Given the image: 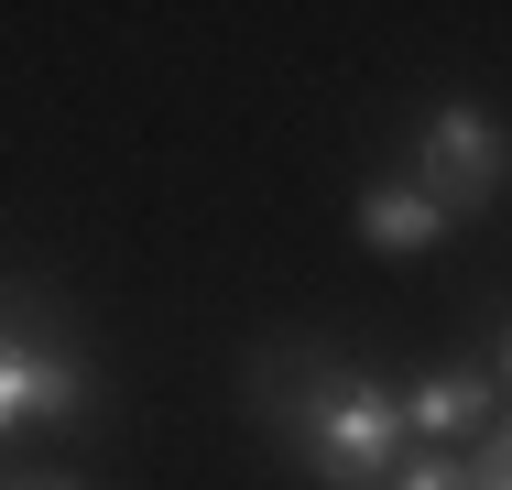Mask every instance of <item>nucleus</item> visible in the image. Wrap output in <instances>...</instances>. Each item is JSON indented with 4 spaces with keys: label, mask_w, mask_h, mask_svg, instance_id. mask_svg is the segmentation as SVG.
Wrapping results in <instances>:
<instances>
[{
    "label": "nucleus",
    "mask_w": 512,
    "mask_h": 490,
    "mask_svg": "<svg viewBox=\"0 0 512 490\" xmlns=\"http://www.w3.org/2000/svg\"><path fill=\"white\" fill-rule=\"evenodd\" d=\"M262 403L295 425V447H306V469L327 490H382L393 480V458H404V403L371 382V371H349V360H262Z\"/></svg>",
    "instance_id": "nucleus-1"
},
{
    "label": "nucleus",
    "mask_w": 512,
    "mask_h": 490,
    "mask_svg": "<svg viewBox=\"0 0 512 490\" xmlns=\"http://www.w3.org/2000/svg\"><path fill=\"white\" fill-rule=\"evenodd\" d=\"M502 164L512 153H502V120H491V109H436L425 142H414L404 186H425L447 218H458V207H491V196H502Z\"/></svg>",
    "instance_id": "nucleus-2"
},
{
    "label": "nucleus",
    "mask_w": 512,
    "mask_h": 490,
    "mask_svg": "<svg viewBox=\"0 0 512 490\" xmlns=\"http://www.w3.org/2000/svg\"><path fill=\"white\" fill-rule=\"evenodd\" d=\"M77 403H88L77 349L44 338V327H22V316H0V436L11 425H66Z\"/></svg>",
    "instance_id": "nucleus-3"
},
{
    "label": "nucleus",
    "mask_w": 512,
    "mask_h": 490,
    "mask_svg": "<svg viewBox=\"0 0 512 490\" xmlns=\"http://www.w3.org/2000/svg\"><path fill=\"white\" fill-rule=\"evenodd\" d=\"M404 403V447H480L491 425H502V382L491 371H425L414 392H393Z\"/></svg>",
    "instance_id": "nucleus-4"
},
{
    "label": "nucleus",
    "mask_w": 512,
    "mask_h": 490,
    "mask_svg": "<svg viewBox=\"0 0 512 490\" xmlns=\"http://www.w3.org/2000/svg\"><path fill=\"white\" fill-rule=\"evenodd\" d=\"M360 240L393 251V262H414V251L447 240V207H436L425 186H404V175H382V186H360Z\"/></svg>",
    "instance_id": "nucleus-5"
},
{
    "label": "nucleus",
    "mask_w": 512,
    "mask_h": 490,
    "mask_svg": "<svg viewBox=\"0 0 512 490\" xmlns=\"http://www.w3.org/2000/svg\"><path fill=\"white\" fill-rule=\"evenodd\" d=\"M382 490H458V458H447V447H404Z\"/></svg>",
    "instance_id": "nucleus-6"
},
{
    "label": "nucleus",
    "mask_w": 512,
    "mask_h": 490,
    "mask_svg": "<svg viewBox=\"0 0 512 490\" xmlns=\"http://www.w3.org/2000/svg\"><path fill=\"white\" fill-rule=\"evenodd\" d=\"M22 490H77V480H22Z\"/></svg>",
    "instance_id": "nucleus-7"
}]
</instances>
